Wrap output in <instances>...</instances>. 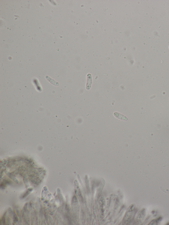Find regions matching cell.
I'll list each match as a JSON object with an SVG mask.
<instances>
[{"instance_id": "6da1fadb", "label": "cell", "mask_w": 169, "mask_h": 225, "mask_svg": "<svg viewBox=\"0 0 169 225\" xmlns=\"http://www.w3.org/2000/svg\"><path fill=\"white\" fill-rule=\"evenodd\" d=\"M133 207L130 206L125 214L123 221V224L124 225H129L132 221L133 219L134 210Z\"/></svg>"}, {"instance_id": "7a4b0ae2", "label": "cell", "mask_w": 169, "mask_h": 225, "mask_svg": "<svg viewBox=\"0 0 169 225\" xmlns=\"http://www.w3.org/2000/svg\"><path fill=\"white\" fill-rule=\"evenodd\" d=\"M86 89L87 90H89L91 88L92 83V76L90 74H88L86 76Z\"/></svg>"}, {"instance_id": "3957f363", "label": "cell", "mask_w": 169, "mask_h": 225, "mask_svg": "<svg viewBox=\"0 0 169 225\" xmlns=\"http://www.w3.org/2000/svg\"><path fill=\"white\" fill-rule=\"evenodd\" d=\"M114 115L115 117L119 119H121V120H125V121H127L128 120L127 117L118 112H114Z\"/></svg>"}, {"instance_id": "277c9868", "label": "cell", "mask_w": 169, "mask_h": 225, "mask_svg": "<svg viewBox=\"0 0 169 225\" xmlns=\"http://www.w3.org/2000/svg\"><path fill=\"white\" fill-rule=\"evenodd\" d=\"M160 189L162 191H163L164 192L168 193V194H169V189L164 188V187H162V186H161Z\"/></svg>"}]
</instances>
